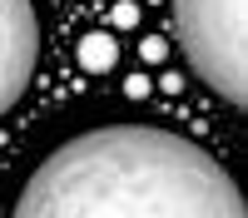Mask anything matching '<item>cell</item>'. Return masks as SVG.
<instances>
[{
    "mask_svg": "<svg viewBox=\"0 0 248 218\" xmlns=\"http://www.w3.org/2000/svg\"><path fill=\"white\" fill-rule=\"evenodd\" d=\"M10 218H248L233 174L194 139L109 124L60 144Z\"/></svg>",
    "mask_w": 248,
    "mask_h": 218,
    "instance_id": "obj_1",
    "label": "cell"
},
{
    "mask_svg": "<svg viewBox=\"0 0 248 218\" xmlns=\"http://www.w3.org/2000/svg\"><path fill=\"white\" fill-rule=\"evenodd\" d=\"M174 30L189 70L229 104H248L243 0H174Z\"/></svg>",
    "mask_w": 248,
    "mask_h": 218,
    "instance_id": "obj_2",
    "label": "cell"
},
{
    "mask_svg": "<svg viewBox=\"0 0 248 218\" xmlns=\"http://www.w3.org/2000/svg\"><path fill=\"white\" fill-rule=\"evenodd\" d=\"M40 55V25L30 0H0V114L25 94Z\"/></svg>",
    "mask_w": 248,
    "mask_h": 218,
    "instance_id": "obj_3",
    "label": "cell"
},
{
    "mask_svg": "<svg viewBox=\"0 0 248 218\" xmlns=\"http://www.w3.org/2000/svg\"><path fill=\"white\" fill-rule=\"evenodd\" d=\"M114 59H119V45H114L105 30H94V35H85V40H79V65H85L90 74L114 70Z\"/></svg>",
    "mask_w": 248,
    "mask_h": 218,
    "instance_id": "obj_4",
    "label": "cell"
}]
</instances>
